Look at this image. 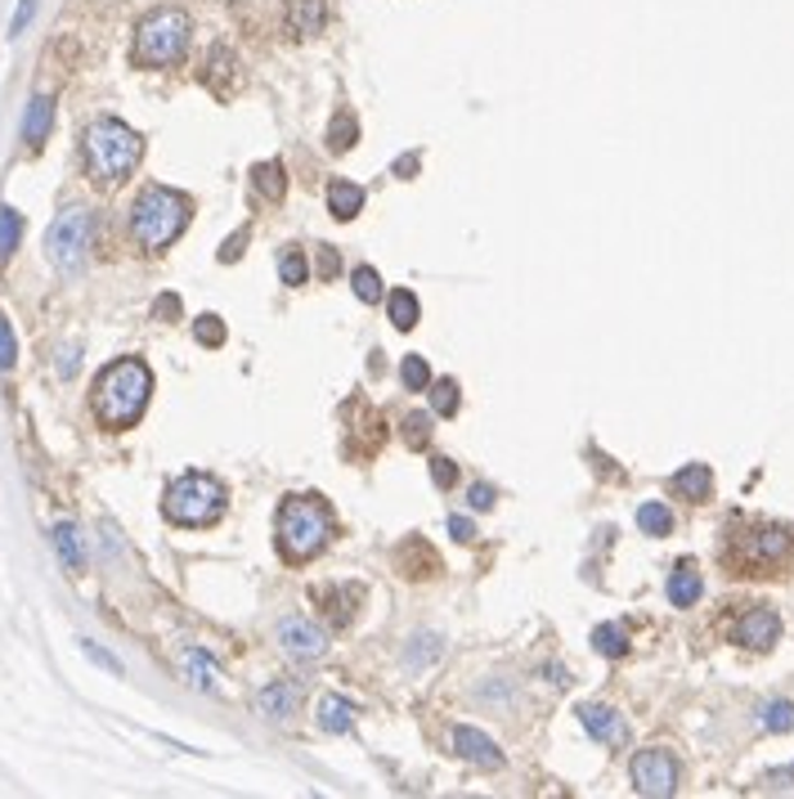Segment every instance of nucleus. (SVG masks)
<instances>
[{"label":"nucleus","mask_w":794,"mask_h":799,"mask_svg":"<svg viewBox=\"0 0 794 799\" xmlns=\"http://www.w3.org/2000/svg\"><path fill=\"white\" fill-rule=\"evenodd\" d=\"M149 396H153V373L145 359H117L108 364L100 378H95V391H90V409H95V418L104 422L108 432H126L135 427L139 418H145L149 409Z\"/></svg>","instance_id":"obj_1"},{"label":"nucleus","mask_w":794,"mask_h":799,"mask_svg":"<svg viewBox=\"0 0 794 799\" xmlns=\"http://www.w3.org/2000/svg\"><path fill=\"white\" fill-rule=\"evenodd\" d=\"M81 153H85V171L95 184H122L139 167V158H145V139L117 117H100L85 126Z\"/></svg>","instance_id":"obj_2"},{"label":"nucleus","mask_w":794,"mask_h":799,"mask_svg":"<svg viewBox=\"0 0 794 799\" xmlns=\"http://www.w3.org/2000/svg\"><path fill=\"white\" fill-rule=\"evenodd\" d=\"M189 212H194V203L184 198L180 190L149 184V190L139 194L135 207H130V239L145 248V252H162V248H171L180 233H184V225H189Z\"/></svg>","instance_id":"obj_3"},{"label":"nucleus","mask_w":794,"mask_h":799,"mask_svg":"<svg viewBox=\"0 0 794 799\" xmlns=\"http://www.w3.org/2000/svg\"><path fill=\"white\" fill-rule=\"evenodd\" d=\"M333 535V512L314 494H292L278 507V548L288 561H310L314 552L329 548Z\"/></svg>","instance_id":"obj_4"},{"label":"nucleus","mask_w":794,"mask_h":799,"mask_svg":"<svg viewBox=\"0 0 794 799\" xmlns=\"http://www.w3.org/2000/svg\"><path fill=\"white\" fill-rule=\"evenodd\" d=\"M189 32H194V23L184 10H171V5L153 10L149 19H139L130 55L139 68H171L184 59V50H189Z\"/></svg>","instance_id":"obj_5"},{"label":"nucleus","mask_w":794,"mask_h":799,"mask_svg":"<svg viewBox=\"0 0 794 799\" xmlns=\"http://www.w3.org/2000/svg\"><path fill=\"white\" fill-rule=\"evenodd\" d=\"M162 512L166 522L175 526H216L220 512H225V486L207 472H184L166 486V499H162Z\"/></svg>","instance_id":"obj_6"},{"label":"nucleus","mask_w":794,"mask_h":799,"mask_svg":"<svg viewBox=\"0 0 794 799\" xmlns=\"http://www.w3.org/2000/svg\"><path fill=\"white\" fill-rule=\"evenodd\" d=\"M90 243H95V216L85 207H68L55 216L50 233H45V256L55 261V270L77 274L90 256Z\"/></svg>","instance_id":"obj_7"},{"label":"nucleus","mask_w":794,"mask_h":799,"mask_svg":"<svg viewBox=\"0 0 794 799\" xmlns=\"http://www.w3.org/2000/svg\"><path fill=\"white\" fill-rule=\"evenodd\" d=\"M629 777H633V790L646 795V799L678 795V760L669 755V750H642V755H633Z\"/></svg>","instance_id":"obj_8"},{"label":"nucleus","mask_w":794,"mask_h":799,"mask_svg":"<svg viewBox=\"0 0 794 799\" xmlns=\"http://www.w3.org/2000/svg\"><path fill=\"white\" fill-rule=\"evenodd\" d=\"M278 642H284V651L292 655V661H319V655L329 651V634H323L314 620H306V616L278 620Z\"/></svg>","instance_id":"obj_9"},{"label":"nucleus","mask_w":794,"mask_h":799,"mask_svg":"<svg viewBox=\"0 0 794 799\" xmlns=\"http://www.w3.org/2000/svg\"><path fill=\"white\" fill-rule=\"evenodd\" d=\"M776 638H781V616H776V610H768V606L745 610V620L736 625V642L750 647V651H768Z\"/></svg>","instance_id":"obj_10"},{"label":"nucleus","mask_w":794,"mask_h":799,"mask_svg":"<svg viewBox=\"0 0 794 799\" xmlns=\"http://www.w3.org/2000/svg\"><path fill=\"white\" fill-rule=\"evenodd\" d=\"M579 723L601 745H624L629 741V728H624V719L611 710V705H579Z\"/></svg>","instance_id":"obj_11"},{"label":"nucleus","mask_w":794,"mask_h":799,"mask_svg":"<svg viewBox=\"0 0 794 799\" xmlns=\"http://www.w3.org/2000/svg\"><path fill=\"white\" fill-rule=\"evenodd\" d=\"M453 750L476 768H503V750L476 728H453Z\"/></svg>","instance_id":"obj_12"},{"label":"nucleus","mask_w":794,"mask_h":799,"mask_svg":"<svg viewBox=\"0 0 794 799\" xmlns=\"http://www.w3.org/2000/svg\"><path fill=\"white\" fill-rule=\"evenodd\" d=\"M790 552V530L781 526H759L750 535V561L755 567H776V561Z\"/></svg>","instance_id":"obj_13"},{"label":"nucleus","mask_w":794,"mask_h":799,"mask_svg":"<svg viewBox=\"0 0 794 799\" xmlns=\"http://www.w3.org/2000/svg\"><path fill=\"white\" fill-rule=\"evenodd\" d=\"M669 486H674V494H678V499L705 503V499L714 494V472H710L705 463H687L682 472H674V481H669Z\"/></svg>","instance_id":"obj_14"},{"label":"nucleus","mask_w":794,"mask_h":799,"mask_svg":"<svg viewBox=\"0 0 794 799\" xmlns=\"http://www.w3.org/2000/svg\"><path fill=\"white\" fill-rule=\"evenodd\" d=\"M700 593H705V580H700L695 561H678L674 575H669V602L674 606H695Z\"/></svg>","instance_id":"obj_15"},{"label":"nucleus","mask_w":794,"mask_h":799,"mask_svg":"<svg viewBox=\"0 0 794 799\" xmlns=\"http://www.w3.org/2000/svg\"><path fill=\"white\" fill-rule=\"evenodd\" d=\"M50 122H55V100H50V95H32L27 117H23V139H27L32 149L45 145V135H50Z\"/></svg>","instance_id":"obj_16"},{"label":"nucleus","mask_w":794,"mask_h":799,"mask_svg":"<svg viewBox=\"0 0 794 799\" xmlns=\"http://www.w3.org/2000/svg\"><path fill=\"white\" fill-rule=\"evenodd\" d=\"M50 544H55V552H59V561L72 571V575H81L85 571V548H81V530L72 526V522H59L55 530H50Z\"/></svg>","instance_id":"obj_17"},{"label":"nucleus","mask_w":794,"mask_h":799,"mask_svg":"<svg viewBox=\"0 0 794 799\" xmlns=\"http://www.w3.org/2000/svg\"><path fill=\"white\" fill-rule=\"evenodd\" d=\"M350 723H355V705L346 696H323L319 700V728L323 732L342 737V732H350Z\"/></svg>","instance_id":"obj_18"},{"label":"nucleus","mask_w":794,"mask_h":799,"mask_svg":"<svg viewBox=\"0 0 794 799\" xmlns=\"http://www.w3.org/2000/svg\"><path fill=\"white\" fill-rule=\"evenodd\" d=\"M329 212L337 220H355L364 212V190H359V184H350V180H333L329 184Z\"/></svg>","instance_id":"obj_19"},{"label":"nucleus","mask_w":794,"mask_h":799,"mask_svg":"<svg viewBox=\"0 0 794 799\" xmlns=\"http://www.w3.org/2000/svg\"><path fill=\"white\" fill-rule=\"evenodd\" d=\"M256 705H261V715H269V719H288L297 710V687L292 683H269V687H261Z\"/></svg>","instance_id":"obj_20"},{"label":"nucleus","mask_w":794,"mask_h":799,"mask_svg":"<svg viewBox=\"0 0 794 799\" xmlns=\"http://www.w3.org/2000/svg\"><path fill=\"white\" fill-rule=\"evenodd\" d=\"M184 674H189V683L203 687V692H220V670H216L211 655L198 651V647L184 651Z\"/></svg>","instance_id":"obj_21"},{"label":"nucleus","mask_w":794,"mask_h":799,"mask_svg":"<svg viewBox=\"0 0 794 799\" xmlns=\"http://www.w3.org/2000/svg\"><path fill=\"white\" fill-rule=\"evenodd\" d=\"M288 27L297 36H314L323 27V0H288Z\"/></svg>","instance_id":"obj_22"},{"label":"nucleus","mask_w":794,"mask_h":799,"mask_svg":"<svg viewBox=\"0 0 794 799\" xmlns=\"http://www.w3.org/2000/svg\"><path fill=\"white\" fill-rule=\"evenodd\" d=\"M252 184H256V194L265 198V203H278L288 194V175H284V167L278 162H261L256 171H252Z\"/></svg>","instance_id":"obj_23"},{"label":"nucleus","mask_w":794,"mask_h":799,"mask_svg":"<svg viewBox=\"0 0 794 799\" xmlns=\"http://www.w3.org/2000/svg\"><path fill=\"white\" fill-rule=\"evenodd\" d=\"M387 315H391V323L400 328V333H408V328L423 319V306H417V297H413L408 288H395V293L387 297Z\"/></svg>","instance_id":"obj_24"},{"label":"nucleus","mask_w":794,"mask_h":799,"mask_svg":"<svg viewBox=\"0 0 794 799\" xmlns=\"http://www.w3.org/2000/svg\"><path fill=\"white\" fill-rule=\"evenodd\" d=\"M637 530H642V535H656V539L674 535V512H669L665 503H656V499L642 503V507H637Z\"/></svg>","instance_id":"obj_25"},{"label":"nucleus","mask_w":794,"mask_h":799,"mask_svg":"<svg viewBox=\"0 0 794 799\" xmlns=\"http://www.w3.org/2000/svg\"><path fill=\"white\" fill-rule=\"evenodd\" d=\"M592 647L606 655V661H624V655H629V634L620 625H601V629H592Z\"/></svg>","instance_id":"obj_26"},{"label":"nucleus","mask_w":794,"mask_h":799,"mask_svg":"<svg viewBox=\"0 0 794 799\" xmlns=\"http://www.w3.org/2000/svg\"><path fill=\"white\" fill-rule=\"evenodd\" d=\"M23 239V216L14 207H0V261H10Z\"/></svg>","instance_id":"obj_27"},{"label":"nucleus","mask_w":794,"mask_h":799,"mask_svg":"<svg viewBox=\"0 0 794 799\" xmlns=\"http://www.w3.org/2000/svg\"><path fill=\"white\" fill-rule=\"evenodd\" d=\"M350 288H355V297H359V301H368V306L387 297V288H382V274H378V270H368V265H359V270L350 274Z\"/></svg>","instance_id":"obj_28"},{"label":"nucleus","mask_w":794,"mask_h":799,"mask_svg":"<svg viewBox=\"0 0 794 799\" xmlns=\"http://www.w3.org/2000/svg\"><path fill=\"white\" fill-rule=\"evenodd\" d=\"M355 139H359V126H355V117L342 109V113L333 117V126H329V149H333V153H346V149H355Z\"/></svg>","instance_id":"obj_29"},{"label":"nucleus","mask_w":794,"mask_h":799,"mask_svg":"<svg viewBox=\"0 0 794 799\" xmlns=\"http://www.w3.org/2000/svg\"><path fill=\"white\" fill-rule=\"evenodd\" d=\"M400 378H404V387H408V391H431V368H427V359H423V355H404Z\"/></svg>","instance_id":"obj_30"},{"label":"nucleus","mask_w":794,"mask_h":799,"mask_svg":"<svg viewBox=\"0 0 794 799\" xmlns=\"http://www.w3.org/2000/svg\"><path fill=\"white\" fill-rule=\"evenodd\" d=\"M759 723H763L768 732H790V728H794V705H790V700H768L763 710H759Z\"/></svg>","instance_id":"obj_31"},{"label":"nucleus","mask_w":794,"mask_h":799,"mask_svg":"<svg viewBox=\"0 0 794 799\" xmlns=\"http://www.w3.org/2000/svg\"><path fill=\"white\" fill-rule=\"evenodd\" d=\"M306 274H310L306 252H301V248H288V252H284V261H278V278H284L288 288H301V284H306Z\"/></svg>","instance_id":"obj_32"},{"label":"nucleus","mask_w":794,"mask_h":799,"mask_svg":"<svg viewBox=\"0 0 794 799\" xmlns=\"http://www.w3.org/2000/svg\"><path fill=\"white\" fill-rule=\"evenodd\" d=\"M436 655H440V638H436V634H417V638H413V647H408V655H404V665H408V670L431 665Z\"/></svg>","instance_id":"obj_33"},{"label":"nucleus","mask_w":794,"mask_h":799,"mask_svg":"<svg viewBox=\"0 0 794 799\" xmlns=\"http://www.w3.org/2000/svg\"><path fill=\"white\" fill-rule=\"evenodd\" d=\"M431 409H436L440 418H453V413H458V383H453V378L431 383Z\"/></svg>","instance_id":"obj_34"},{"label":"nucleus","mask_w":794,"mask_h":799,"mask_svg":"<svg viewBox=\"0 0 794 799\" xmlns=\"http://www.w3.org/2000/svg\"><path fill=\"white\" fill-rule=\"evenodd\" d=\"M194 338H198L203 346H225V323H220V315H203V319L194 323Z\"/></svg>","instance_id":"obj_35"},{"label":"nucleus","mask_w":794,"mask_h":799,"mask_svg":"<svg viewBox=\"0 0 794 799\" xmlns=\"http://www.w3.org/2000/svg\"><path fill=\"white\" fill-rule=\"evenodd\" d=\"M404 441L417 449V445H427L431 441V418H423V413H408L404 418Z\"/></svg>","instance_id":"obj_36"},{"label":"nucleus","mask_w":794,"mask_h":799,"mask_svg":"<svg viewBox=\"0 0 794 799\" xmlns=\"http://www.w3.org/2000/svg\"><path fill=\"white\" fill-rule=\"evenodd\" d=\"M14 355H19V346H14V328H10L5 315H0V373L14 368Z\"/></svg>","instance_id":"obj_37"},{"label":"nucleus","mask_w":794,"mask_h":799,"mask_svg":"<svg viewBox=\"0 0 794 799\" xmlns=\"http://www.w3.org/2000/svg\"><path fill=\"white\" fill-rule=\"evenodd\" d=\"M81 651H85V655H90V661H95V665H104L108 674H117V678H122V661H117V655H108V651H104L100 642H90V638H81Z\"/></svg>","instance_id":"obj_38"},{"label":"nucleus","mask_w":794,"mask_h":799,"mask_svg":"<svg viewBox=\"0 0 794 799\" xmlns=\"http://www.w3.org/2000/svg\"><path fill=\"white\" fill-rule=\"evenodd\" d=\"M453 477H458V467H453L449 458H431V481H436L440 490H449V486H453Z\"/></svg>","instance_id":"obj_39"},{"label":"nucleus","mask_w":794,"mask_h":799,"mask_svg":"<svg viewBox=\"0 0 794 799\" xmlns=\"http://www.w3.org/2000/svg\"><path fill=\"white\" fill-rule=\"evenodd\" d=\"M467 503H472L476 512H485V507H494V490H490L485 481H476L472 490H467Z\"/></svg>","instance_id":"obj_40"},{"label":"nucleus","mask_w":794,"mask_h":799,"mask_svg":"<svg viewBox=\"0 0 794 799\" xmlns=\"http://www.w3.org/2000/svg\"><path fill=\"white\" fill-rule=\"evenodd\" d=\"M449 535H453L458 544H472V539H476V526L467 522V516H449Z\"/></svg>","instance_id":"obj_41"},{"label":"nucleus","mask_w":794,"mask_h":799,"mask_svg":"<svg viewBox=\"0 0 794 799\" xmlns=\"http://www.w3.org/2000/svg\"><path fill=\"white\" fill-rule=\"evenodd\" d=\"M32 10H36V0H19V14H14V23H10V36H19L23 27H27V19H32Z\"/></svg>","instance_id":"obj_42"},{"label":"nucleus","mask_w":794,"mask_h":799,"mask_svg":"<svg viewBox=\"0 0 794 799\" xmlns=\"http://www.w3.org/2000/svg\"><path fill=\"white\" fill-rule=\"evenodd\" d=\"M337 265H342V261H337V252H333V248H319V274H323V278H333V274H337Z\"/></svg>","instance_id":"obj_43"},{"label":"nucleus","mask_w":794,"mask_h":799,"mask_svg":"<svg viewBox=\"0 0 794 799\" xmlns=\"http://www.w3.org/2000/svg\"><path fill=\"white\" fill-rule=\"evenodd\" d=\"M243 243H248V233H233V239H229V243L220 248V261H233V256L243 252Z\"/></svg>","instance_id":"obj_44"},{"label":"nucleus","mask_w":794,"mask_h":799,"mask_svg":"<svg viewBox=\"0 0 794 799\" xmlns=\"http://www.w3.org/2000/svg\"><path fill=\"white\" fill-rule=\"evenodd\" d=\"M153 315H162V319H175V315H180V301H175V297H158Z\"/></svg>","instance_id":"obj_45"},{"label":"nucleus","mask_w":794,"mask_h":799,"mask_svg":"<svg viewBox=\"0 0 794 799\" xmlns=\"http://www.w3.org/2000/svg\"><path fill=\"white\" fill-rule=\"evenodd\" d=\"M59 373H64V378H72V373H77V351H72V346L59 351Z\"/></svg>","instance_id":"obj_46"},{"label":"nucleus","mask_w":794,"mask_h":799,"mask_svg":"<svg viewBox=\"0 0 794 799\" xmlns=\"http://www.w3.org/2000/svg\"><path fill=\"white\" fill-rule=\"evenodd\" d=\"M413 167H417V153H408V158H400V162H395V171H400V175H408Z\"/></svg>","instance_id":"obj_47"}]
</instances>
